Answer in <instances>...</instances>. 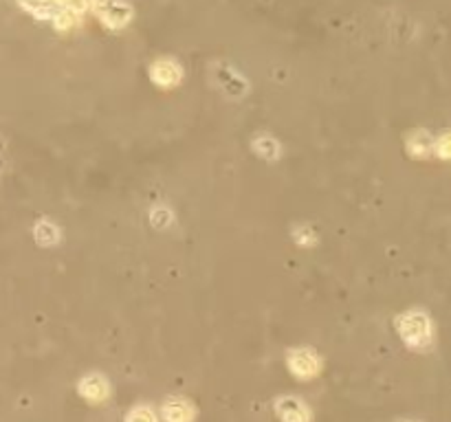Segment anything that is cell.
<instances>
[{
    "mask_svg": "<svg viewBox=\"0 0 451 422\" xmlns=\"http://www.w3.org/2000/svg\"><path fill=\"white\" fill-rule=\"evenodd\" d=\"M399 332L403 341H407L409 346H425L429 339H432V324H429L427 315L423 312H405L399 319Z\"/></svg>",
    "mask_w": 451,
    "mask_h": 422,
    "instance_id": "cell-1",
    "label": "cell"
},
{
    "mask_svg": "<svg viewBox=\"0 0 451 422\" xmlns=\"http://www.w3.org/2000/svg\"><path fill=\"white\" fill-rule=\"evenodd\" d=\"M97 11H99V18L110 27H124L132 16V9L124 0H101L97 5Z\"/></svg>",
    "mask_w": 451,
    "mask_h": 422,
    "instance_id": "cell-2",
    "label": "cell"
},
{
    "mask_svg": "<svg viewBox=\"0 0 451 422\" xmlns=\"http://www.w3.org/2000/svg\"><path fill=\"white\" fill-rule=\"evenodd\" d=\"M289 368L302 378H311L319 370V358L313 350H293L289 354Z\"/></svg>",
    "mask_w": 451,
    "mask_h": 422,
    "instance_id": "cell-3",
    "label": "cell"
},
{
    "mask_svg": "<svg viewBox=\"0 0 451 422\" xmlns=\"http://www.w3.org/2000/svg\"><path fill=\"white\" fill-rule=\"evenodd\" d=\"M152 82L159 86H172L181 79V66L172 59H159V62L152 64Z\"/></svg>",
    "mask_w": 451,
    "mask_h": 422,
    "instance_id": "cell-4",
    "label": "cell"
},
{
    "mask_svg": "<svg viewBox=\"0 0 451 422\" xmlns=\"http://www.w3.org/2000/svg\"><path fill=\"white\" fill-rule=\"evenodd\" d=\"M278 416L284 422H309V409L297 398H282L278 403Z\"/></svg>",
    "mask_w": 451,
    "mask_h": 422,
    "instance_id": "cell-5",
    "label": "cell"
},
{
    "mask_svg": "<svg viewBox=\"0 0 451 422\" xmlns=\"http://www.w3.org/2000/svg\"><path fill=\"white\" fill-rule=\"evenodd\" d=\"M163 418H166L168 422H192L194 418V409L190 403H185V400H170V403L163 405Z\"/></svg>",
    "mask_w": 451,
    "mask_h": 422,
    "instance_id": "cell-6",
    "label": "cell"
},
{
    "mask_svg": "<svg viewBox=\"0 0 451 422\" xmlns=\"http://www.w3.org/2000/svg\"><path fill=\"white\" fill-rule=\"evenodd\" d=\"M81 394H84L86 398H91V400H101V398H106V394H108V385H106V380L101 376L93 374V376H89L84 380V383H81Z\"/></svg>",
    "mask_w": 451,
    "mask_h": 422,
    "instance_id": "cell-7",
    "label": "cell"
},
{
    "mask_svg": "<svg viewBox=\"0 0 451 422\" xmlns=\"http://www.w3.org/2000/svg\"><path fill=\"white\" fill-rule=\"evenodd\" d=\"M35 3L51 11H81L86 0H35Z\"/></svg>",
    "mask_w": 451,
    "mask_h": 422,
    "instance_id": "cell-8",
    "label": "cell"
},
{
    "mask_svg": "<svg viewBox=\"0 0 451 422\" xmlns=\"http://www.w3.org/2000/svg\"><path fill=\"white\" fill-rule=\"evenodd\" d=\"M253 150H256L260 156L269 158V160H273V158L280 156V146H278V141L271 139V136H258V139L253 141Z\"/></svg>",
    "mask_w": 451,
    "mask_h": 422,
    "instance_id": "cell-9",
    "label": "cell"
},
{
    "mask_svg": "<svg viewBox=\"0 0 451 422\" xmlns=\"http://www.w3.org/2000/svg\"><path fill=\"white\" fill-rule=\"evenodd\" d=\"M35 235H38L40 245H53L57 240V229L53 225H49V223H42V225H38Z\"/></svg>",
    "mask_w": 451,
    "mask_h": 422,
    "instance_id": "cell-10",
    "label": "cell"
},
{
    "mask_svg": "<svg viewBox=\"0 0 451 422\" xmlns=\"http://www.w3.org/2000/svg\"><path fill=\"white\" fill-rule=\"evenodd\" d=\"M126 422H156V420H154V416H152V411H150V409L139 407V409L130 411V416H128V420H126Z\"/></svg>",
    "mask_w": 451,
    "mask_h": 422,
    "instance_id": "cell-11",
    "label": "cell"
},
{
    "mask_svg": "<svg viewBox=\"0 0 451 422\" xmlns=\"http://www.w3.org/2000/svg\"><path fill=\"white\" fill-rule=\"evenodd\" d=\"M427 141H425V136L421 134V136H416L414 141H409V150H412V152H418L421 150V154H425L427 152Z\"/></svg>",
    "mask_w": 451,
    "mask_h": 422,
    "instance_id": "cell-12",
    "label": "cell"
},
{
    "mask_svg": "<svg viewBox=\"0 0 451 422\" xmlns=\"http://www.w3.org/2000/svg\"><path fill=\"white\" fill-rule=\"evenodd\" d=\"M440 154L451 156V134H449V136H445V139L440 141Z\"/></svg>",
    "mask_w": 451,
    "mask_h": 422,
    "instance_id": "cell-13",
    "label": "cell"
}]
</instances>
